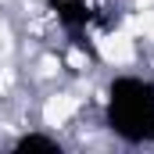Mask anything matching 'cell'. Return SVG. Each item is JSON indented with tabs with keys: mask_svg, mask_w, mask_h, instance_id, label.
I'll list each match as a JSON object with an SVG mask.
<instances>
[{
	"mask_svg": "<svg viewBox=\"0 0 154 154\" xmlns=\"http://www.w3.org/2000/svg\"><path fill=\"white\" fill-rule=\"evenodd\" d=\"M111 129L129 140H147L154 133V86L125 79L111 93Z\"/></svg>",
	"mask_w": 154,
	"mask_h": 154,
	"instance_id": "1",
	"label": "cell"
}]
</instances>
